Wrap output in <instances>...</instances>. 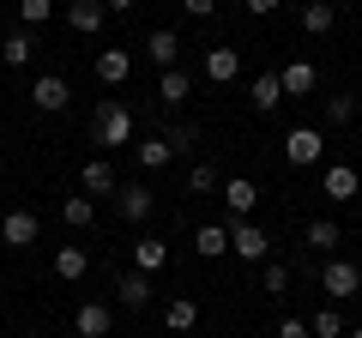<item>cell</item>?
I'll list each match as a JSON object with an SVG mask.
<instances>
[{
	"mask_svg": "<svg viewBox=\"0 0 362 338\" xmlns=\"http://www.w3.org/2000/svg\"><path fill=\"white\" fill-rule=\"evenodd\" d=\"M332 6H338V0H332Z\"/></svg>",
	"mask_w": 362,
	"mask_h": 338,
	"instance_id": "39",
	"label": "cell"
},
{
	"mask_svg": "<svg viewBox=\"0 0 362 338\" xmlns=\"http://www.w3.org/2000/svg\"><path fill=\"white\" fill-rule=\"evenodd\" d=\"M139 0H103V13H133Z\"/></svg>",
	"mask_w": 362,
	"mask_h": 338,
	"instance_id": "37",
	"label": "cell"
},
{
	"mask_svg": "<svg viewBox=\"0 0 362 338\" xmlns=\"http://www.w3.org/2000/svg\"><path fill=\"white\" fill-rule=\"evenodd\" d=\"M356 187H362V175H356V163H332L326 169V199H356Z\"/></svg>",
	"mask_w": 362,
	"mask_h": 338,
	"instance_id": "17",
	"label": "cell"
},
{
	"mask_svg": "<svg viewBox=\"0 0 362 338\" xmlns=\"http://www.w3.org/2000/svg\"><path fill=\"white\" fill-rule=\"evenodd\" d=\"M163 260H169V247L157 242V235H139V242H133V272H157Z\"/></svg>",
	"mask_w": 362,
	"mask_h": 338,
	"instance_id": "27",
	"label": "cell"
},
{
	"mask_svg": "<svg viewBox=\"0 0 362 338\" xmlns=\"http://www.w3.org/2000/svg\"><path fill=\"white\" fill-rule=\"evenodd\" d=\"M223 206H230V218H247V211L259 206V187L247 182V175H230V182H223Z\"/></svg>",
	"mask_w": 362,
	"mask_h": 338,
	"instance_id": "14",
	"label": "cell"
},
{
	"mask_svg": "<svg viewBox=\"0 0 362 338\" xmlns=\"http://www.w3.org/2000/svg\"><path fill=\"white\" fill-rule=\"evenodd\" d=\"M109 187H115V169H109L103 157H90V163H85V175H78V194H90V199H97V194H109Z\"/></svg>",
	"mask_w": 362,
	"mask_h": 338,
	"instance_id": "26",
	"label": "cell"
},
{
	"mask_svg": "<svg viewBox=\"0 0 362 338\" xmlns=\"http://www.w3.org/2000/svg\"><path fill=\"white\" fill-rule=\"evenodd\" d=\"M235 73H242V49H230V42L206 49V78L211 85H235Z\"/></svg>",
	"mask_w": 362,
	"mask_h": 338,
	"instance_id": "9",
	"label": "cell"
},
{
	"mask_svg": "<svg viewBox=\"0 0 362 338\" xmlns=\"http://www.w3.org/2000/svg\"><path fill=\"white\" fill-rule=\"evenodd\" d=\"M54 18V0H18V30H37Z\"/></svg>",
	"mask_w": 362,
	"mask_h": 338,
	"instance_id": "28",
	"label": "cell"
},
{
	"mask_svg": "<svg viewBox=\"0 0 362 338\" xmlns=\"http://www.w3.org/2000/svg\"><path fill=\"white\" fill-rule=\"evenodd\" d=\"M37 230H42V223H37V211H30V206H13L6 218H0V242H6V247H30V242H37Z\"/></svg>",
	"mask_w": 362,
	"mask_h": 338,
	"instance_id": "5",
	"label": "cell"
},
{
	"mask_svg": "<svg viewBox=\"0 0 362 338\" xmlns=\"http://www.w3.org/2000/svg\"><path fill=\"white\" fill-rule=\"evenodd\" d=\"M230 254H235V260H266V254H272V235L259 230L254 218H235L230 223Z\"/></svg>",
	"mask_w": 362,
	"mask_h": 338,
	"instance_id": "2",
	"label": "cell"
},
{
	"mask_svg": "<svg viewBox=\"0 0 362 338\" xmlns=\"http://www.w3.org/2000/svg\"><path fill=\"white\" fill-rule=\"evenodd\" d=\"M187 187H194V194H211V187H218V169H211V163H194V169H187Z\"/></svg>",
	"mask_w": 362,
	"mask_h": 338,
	"instance_id": "33",
	"label": "cell"
},
{
	"mask_svg": "<svg viewBox=\"0 0 362 338\" xmlns=\"http://www.w3.org/2000/svg\"><path fill=\"white\" fill-rule=\"evenodd\" d=\"M90 139L109 145V151H121V145H133V115L109 97V103H97V115H90Z\"/></svg>",
	"mask_w": 362,
	"mask_h": 338,
	"instance_id": "1",
	"label": "cell"
},
{
	"mask_svg": "<svg viewBox=\"0 0 362 338\" xmlns=\"http://www.w3.org/2000/svg\"><path fill=\"white\" fill-rule=\"evenodd\" d=\"M61 13H66V25H73L78 37H97V30H103V18H109L103 0H66Z\"/></svg>",
	"mask_w": 362,
	"mask_h": 338,
	"instance_id": "7",
	"label": "cell"
},
{
	"mask_svg": "<svg viewBox=\"0 0 362 338\" xmlns=\"http://www.w3.org/2000/svg\"><path fill=\"white\" fill-rule=\"evenodd\" d=\"M133 163H139V169H169V163H175V145H169L163 133H151V139L133 145Z\"/></svg>",
	"mask_w": 362,
	"mask_h": 338,
	"instance_id": "15",
	"label": "cell"
},
{
	"mask_svg": "<svg viewBox=\"0 0 362 338\" xmlns=\"http://www.w3.org/2000/svg\"><path fill=\"white\" fill-rule=\"evenodd\" d=\"M308 332H314V338H344V314H338V308H320V314L308 320Z\"/></svg>",
	"mask_w": 362,
	"mask_h": 338,
	"instance_id": "30",
	"label": "cell"
},
{
	"mask_svg": "<svg viewBox=\"0 0 362 338\" xmlns=\"http://www.w3.org/2000/svg\"><path fill=\"white\" fill-rule=\"evenodd\" d=\"M115 302H121V308H133V314H139L145 302H151V272H127V278L115 284Z\"/></svg>",
	"mask_w": 362,
	"mask_h": 338,
	"instance_id": "18",
	"label": "cell"
},
{
	"mask_svg": "<svg viewBox=\"0 0 362 338\" xmlns=\"http://www.w3.org/2000/svg\"><path fill=\"white\" fill-rule=\"evenodd\" d=\"M163 326H169V332H194V326H199V302L194 296H175L163 308Z\"/></svg>",
	"mask_w": 362,
	"mask_h": 338,
	"instance_id": "24",
	"label": "cell"
},
{
	"mask_svg": "<svg viewBox=\"0 0 362 338\" xmlns=\"http://www.w3.org/2000/svg\"><path fill=\"white\" fill-rule=\"evenodd\" d=\"M320 290L326 296H362V266H350V260H326L320 266Z\"/></svg>",
	"mask_w": 362,
	"mask_h": 338,
	"instance_id": "4",
	"label": "cell"
},
{
	"mask_svg": "<svg viewBox=\"0 0 362 338\" xmlns=\"http://www.w3.org/2000/svg\"><path fill=\"white\" fill-rule=\"evenodd\" d=\"M242 6H247V13H254V18H266V13H278V0H242Z\"/></svg>",
	"mask_w": 362,
	"mask_h": 338,
	"instance_id": "36",
	"label": "cell"
},
{
	"mask_svg": "<svg viewBox=\"0 0 362 338\" xmlns=\"http://www.w3.org/2000/svg\"><path fill=\"white\" fill-rule=\"evenodd\" d=\"M350 338H362V326H350Z\"/></svg>",
	"mask_w": 362,
	"mask_h": 338,
	"instance_id": "38",
	"label": "cell"
},
{
	"mask_svg": "<svg viewBox=\"0 0 362 338\" xmlns=\"http://www.w3.org/2000/svg\"><path fill=\"white\" fill-rule=\"evenodd\" d=\"M338 242H344V235H338V223H326V218H314V223H308V247H320V254H332Z\"/></svg>",
	"mask_w": 362,
	"mask_h": 338,
	"instance_id": "29",
	"label": "cell"
},
{
	"mask_svg": "<svg viewBox=\"0 0 362 338\" xmlns=\"http://www.w3.org/2000/svg\"><path fill=\"white\" fill-rule=\"evenodd\" d=\"M332 25H338V6H332V0H308V6H302V30H308V37H326Z\"/></svg>",
	"mask_w": 362,
	"mask_h": 338,
	"instance_id": "22",
	"label": "cell"
},
{
	"mask_svg": "<svg viewBox=\"0 0 362 338\" xmlns=\"http://www.w3.org/2000/svg\"><path fill=\"white\" fill-rule=\"evenodd\" d=\"M127 73H133V54L127 49H103V54H97V78H103V85H121Z\"/></svg>",
	"mask_w": 362,
	"mask_h": 338,
	"instance_id": "25",
	"label": "cell"
},
{
	"mask_svg": "<svg viewBox=\"0 0 362 338\" xmlns=\"http://www.w3.org/2000/svg\"><path fill=\"white\" fill-rule=\"evenodd\" d=\"M30 54H37L30 30H6V37H0V61L6 66H30Z\"/></svg>",
	"mask_w": 362,
	"mask_h": 338,
	"instance_id": "23",
	"label": "cell"
},
{
	"mask_svg": "<svg viewBox=\"0 0 362 338\" xmlns=\"http://www.w3.org/2000/svg\"><path fill=\"white\" fill-rule=\"evenodd\" d=\"M259 284L272 290V296H290V266H278V260H266V278Z\"/></svg>",
	"mask_w": 362,
	"mask_h": 338,
	"instance_id": "32",
	"label": "cell"
},
{
	"mask_svg": "<svg viewBox=\"0 0 362 338\" xmlns=\"http://www.w3.org/2000/svg\"><path fill=\"white\" fill-rule=\"evenodd\" d=\"M326 121H332V127H344V121H356V97H350V91L326 97Z\"/></svg>",
	"mask_w": 362,
	"mask_h": 338,
	"instance_id": "31",
	"label": "cell"
},
{
	"mask_svg": "<svg viewBox=\"0 0 362 338\" xmlns=\"http://www.w3.org/2000/svg\"><path fill=\"white\" fill-rule=\"evenodd\" d=\"M90 218H97V199L90 194H66L61 199V223L66 230H90Z\"/></svg>",
	"mask_w": 362,
	"mask_h": 338,
	"instance_id": "20",
	"label": "cell"
},
{
	"mask_svg": "<svg viewBox=\"0 0 362 338\" xmlns=\"http://www.w3.org/2000/svg\"><path fill=\"white\" fill-rule=\"evenodd\" d=\"M278 78H284V97H314V91H320V66H314V61H290Z\"/></svg>",
	"mask_w": 362,
	"mask_h": 338,
	"instance_id": "11",
	"label": "cell"
},
{
	"mask_svg": "<svg viewBox=\"0 0 362 338\" xmlns=\"http://www.w3.org/2000/svg\"><path fill=\"white\" fill-rule=\"evenodd\" d=\"M181 6H187V18H211L218 13V0H181Z\"/></svg>",
	"mask_w": 362,
	"mask_h": 338,
	"instance_id": "35",
	"label": "cell"
},
{
	"mask_svg": "<svg viewBox=\"0 0 362 338\" xmlns=\"http://www.w3.org/2000/svg\"><path fill=\"white\" fill-rule=\"evenodd\" d=\"M85 272H90V254H85L78 242H61V247H54V278H66V284H78Z\"/></svg>",
	"mask_w": 362,
	"mask_h": 338,
	"instance_id": "13",
	"label": "cell"
},
{
	"mask_svg": "<svg viewBox=\"0 0 362 338\" xmlns=\"http://www.w3.org/2000/svg\"><path fill=\"white\" fill-rule=\"evenodd\" d=\"M145 61H151L157 73L181 66V37H175V30H151V37H145Z\"/></svg>",
	"mask_w": 362,
	"mask_h": 338,
	"instance_id": "8",
	"label": "cell"
},
{
	"mask_svg": "<svg viewBox=\"0 0 362 338\" xmlns=\"http://www.w3.org/2000/svg\"><path fill=\"white\" fill-rule=\"evenodd\" d=\"M278 338H314L308 320H278Z\"/></svg>",
	"mask_w": 362,
	"mask_h": 338,
	"instance_id": "34",
	"label": "cell"
},
{
	"mask_svg": "<svg viewBox=\"0 0 362 338\" xmlns=\"http://www.w3.org/2000/svg\"><path fill=\"white\" fill-rule=\"evenodd\" d=\"M284 157H290L296 169H314V163L326 157V139H320V127H290V133H284Z\"/></svg>",
	"mask_w": 362,
	"mask_h": 338,
	"instance_id": "3",
	"label": "cell"
},
{
	"mask_svg": "<svg viewBox=\"0 0 362 338\" xmlns=\"http://www.w3.org/2000/svg\"><path fill=\"white\" fill-rule=\"evenodd\" d=\"M30 103H37L42 115H61V109L73 103V91H66V78H61V73H42L37 85H30Z\"/></svg>",
	"mask_w": 362,
	"mask_h": 338,
	"instance_id": "6",
	"label": "cell"
},
{
	"mask_svg": "<svg viewBox=\"0 0 362 338\" xmlns=\"http://www.w3.org/2000/svg\"><path fill=\"white\" fill-rule=\"evenodd\" d=\"M247 103H254L259 115H272V109L284 103V78H278V73H254V85H247Z\"/></svg>",
	"mask_w": 362,
	"mask_h": 338,
	"instance_id": "12",
	"label": "cell"
},
{
	"mask_svg": "<svg viewBox=\"0 0 362 338\" xmlns=\"http://www.w3.org/2000/svg\"><path fill=\"white\" fill-rule=\"evenodd\" d=\"M157 97H163L169 109H181V103H187V97H194V78L181 73V66H169V73L157 78Z\"/></svg>",
	"mask_w": 362,
	"mask_h": 338,
	"instance_id": "21",
	"label": "cell"
},
{
	"mask_svg": "<svg viewBox=\"0 0 362 338\" xmlns=\"http://www.w3.org/2000/svg\"><path fill=\"white\" fill-rule=\"evenodd\" d=\"M73 326H78V338H109V326H115V314H109V302H78Z\"/></svg>",
	"mask_w": 362,
	"mask_h": 338,
	"instance_id": "10",
	"label": "cell"
},
{
	"mask_svg": "<svg viewBox=\"0 0 362 338\" xmlns=\"http://www.w3.org/2000/svg\"><path fill=\"white\" fill-rule=\"evenodd\" d=\"M194 254L199 260H223V254H230V230H223V223H199L194 230Z\"/></svg>",
	"mask_w": 362,
	"mask_h": 338,
	"instance_id": "16",
	"label": "cell"
},
{
	"mask_svg": "<svg viewBox=\"0 0 362 338\" xmlns=\"http://www.w3.org/2000/svg\"><path fill=\"white\" fill-rule=\"evenodd\" d=\"M151 206H157V199H151V187H121V194H115V211H121L127 223L151 218Z\"/></svg>",
	"mask_w": 362,
	"mask_h": 338,
	"instance_id": "19",
	"label": "cell"
}]
</instances>
